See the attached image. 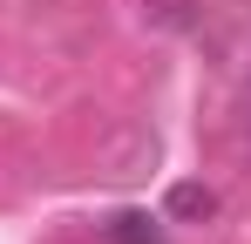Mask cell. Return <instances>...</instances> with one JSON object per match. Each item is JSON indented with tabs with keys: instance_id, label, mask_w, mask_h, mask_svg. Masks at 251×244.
I'll return each instance as SVG.
<instances>
[{
	"instance_id": "cell-1",
	"label": "cell",
	"mask_w": 251,
	"mask_h": 244,
	"mask_svg": "<svg viewBox=\"0 0 251 244\" xmlns=\"http://www.w3.org/2000/svg\"><path fill=\"white\" fill-rule=\"evenodd\" d=\"M109 244H163V231H156V217H143V210H123V217L109 224Z\"/></svg>"
},
{
	"instance_id": "cell-2",
	"label": "cell",
	"mask_w": 251,
	"mask_h": 244,
	"mask_svg": "<svg viewBox=\"0 0 251 244\" xmlns=\"http://www.w3.org/2000/svg\"><path fill=\"white\" fill-rule=\"evenodd\" d=\"M210 210H217V197L204 183H176L170 190V217H210Z\"/></svg>"
}]
</instances>
